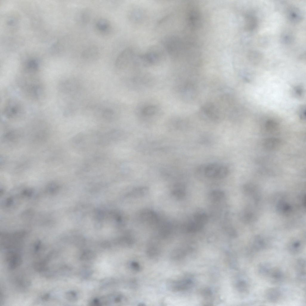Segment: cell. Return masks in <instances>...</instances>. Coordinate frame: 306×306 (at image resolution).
<instances>
[{
    "label": "cell",
    "mask_w": 306,
    "mask_h": 306,
    "mask_svg": "<svg viewBox=\"0 0 306 306\" xmlns=\"http://www.w3.org/2000/svg\"><path fill=\"white\" fill-rule=\"evenodd\" d=\"M203 172L205 176L209 178L221 179L227 176L229 173L228 168L224 164L212 163L208 164L204 168Z\"/></svg>",
    "instance_id": "1"
},
{
    "label": "cell",
    "mask_w": 306,
    "mask_h": 306,
    "mask_svg": "<svg viewBox=\"0 0 306 306\" xmlns=\"http://www.w3.org/2000/svg\"><path fill=\"white\" fill-rule=\"evenodd\" d=\"M153 80L149 74L140 73L130 78L127 80V83L131 88L140 90L151 85L153 82Z\"/></svg>",
    "instance_id": "2"
},
{
    "label": "cell",
    "mask_w": 306,
    "mask_h": 306,
    "mask_svg": "<svg viewBox=\"0 0 306 306\" xmlns=\"http://www.w3.org/2000/svg\"><path fill=\"white\" fill-rule=\"evenodd\" d=\"M5 259L8 267L10 269L16 268L22 263L21 256L16 250H8L6 253Z\"/></svg>",
    "instance_id": "3"
},
{
    "label": "cell",
    "mask_w": 306,
    "mask_h": 306,
    "mask_svg": "<svg viewBox=\"0 0 306 306\" xmlns=\"http://www.w3.org/2000/svg\"><path fill=\"white\" fill-rule=\"evenodd\" d=\"M139 108L138 115L145 118L151 117L158 115L159 109L158 106L153 104H146Z\"/></svg>",
    "instance_id": "4"
},
{
    "label": "cell",
    "mask_w": 306,
    "mask_h": 306,
    "mask_svg": "<svg viewBox=\"0 0 306 306\" xmlns=\"http://www.w3.org/2000/svg\"><path fill=\"white\" fill-rule=\"evenodd\" d=\"M90 11L86 9L80 10L76 15V22L81 25H84L88 23L91 18Z\"/></svg>",
    "instance_id": "5"
},
{
    "label": "cell",
    "mask_w": 306,
    "mask_h": 306,
    "mask_svg": "<svg viewBox=\"0 0 306 306\" xmlns=\"http://www.w3.org/2000/svg\"><path fill=\"white\" fill-rule=\"evenodd\" d=\"M281 141L277 138L271 137L265 139L263 142V146L266 149L273 150L278 148L281 146Z\"/></svg>",
    "instance_id": "6"
},
{
    "label": "cell",
    "mask_w": 306,
    "mask_h": 306,
    "mask_svg": "<svg viewBox=\"0 0 306 306\" xmlns=\"http://www.w3.org/2000/svg\"><path fill=\"white\" fill-rule=\"evenodd\" d=\"M99 54L98 49L95 46H90L85 49L82 52L81 56L85 59L93 60L97 57Z\"/></svg>",
    "instance_id": "7"
},
{
    "label": "cell",
    "mask_w": 306,
    "mask_h": 306,
    "mask_svg": "<svg viewBox=\"0 0 306 306\" xmlns=\"http://www.w3.org/2000/svg\"><path fill=\"white\" fill-rule=\"evenodd\" d=\"M268 276L271 281L275 283L278 284L281 282L284 278L283 273L281 270L278 268L272 269Z\"/></svg>",
    "instance_id": "8"
},
{
    "label": "cell",
    "mask_w": 306,
    "mask_h": 306,
    "mask_svg": "<svg viewBox=\"0 0 306 306\" xmlns=\"http://www.w3.org/2000/svg\"><path fill=\"white\" fill-rule=\"evenodd\" d=\"M281 292L278 288H272L268 289L266 292V296L268 300L272 302L277 301L281 296Z\"/></svg>",
    "instance_id": "9"
},
{
    "label": "cell",
    "mask_w": 306,
    "mask_h": 306,
    "mask_svg": "<svg viewBox=\"0 0 306 306\" xmlns=\"http://www.w3.org/2000/svg\"><path fill=\"white\" fill-rule=\"evenodd\" d=\"M96 26L97 30L102 33L108 32L110 28V25L106 19H100L96 22Z\"/></svg>",
    "instance_id": "10"
},
{
    "label": "cell",
    "mask_w": 306,
    "mask_h": 306,
    "mask_svg": "<svg viewBox=\"0 0 306 306\" xmlns=\"http://www.w3.org/2000/svg\"><path fill=\"white\" fill-rule=\"evenodd\" d=\"M272 269L270 264L266 262H263L259 265L258 270V273L260 275L266 276L269 275Z\"/></svg>",
    "instance_id": "11"
},
{
    "label": "cell",
    "mask_w": 306,
    "mask_h": 306,
    "mask_svg": "<svg viewBox=\"0 0 306 306\" xmlns=\"http://www.w3.org/2000/svg\"><path fill=\"white\" fill-rule=\"evenodd\" d=\"M256 22L255 17L250 15L247 16L245 18V28L248 30H253L255 27Z\"/></svg>",
    "instance_id": "12"
},
{
    "label": "cell",
    "mask_w": 306,
    "mask_h": 306,
    "mask_svg": "<svg viewBox=\"0 0 306 306\" xmlns=\"http://www.w3.org/2000/svg\"><path fill=\"white\" fill-rule=\"evenodd\" d=\"M101 112V115L103 117L108 120L112 119L115 114L113 109L110 107L104 108L102 109Z\"/></svg>",
    "instance_id": "13"
},
{
    "label": "cell",
    "mask_w": 306,
    "mask_h": 306,
    "mask_svg": "<svg viewBox=\"0 0 306 306\" xmlns=\"http://www.w3.org/2000/svg\"><path fill=\"white\" fill-rule=\"evenodd\" d=\"M194 221L204 226L208 220L207 215L204 213L199 212L196 214L194 216Z\"/></svg>",
    "instance_id": "14"
},
{
    "label": "cell",
    "mask_w": 306,
    "mask_h": 306,
    "mask_svg": "<svg viewBox=\"0 0 306 306\" xmlns=\"http://www.w3.org/2000/svg\"><path fill=\"white\" fill-rule=\"evenodd\" d=\"M224 195V192L220 190H214L210 194L211 199L214 201H218L222 200Z\"/></svg>",
    "instance_id": "15"
},
{
    "label": "cell",
    "mask_w": 306,
    "mask_h": 306,
    "mask_svg": "<svg viewBox=\"0 0 306 306\" xmlns=\"http://www.w3.org/2000/svg\"><path fill=\"white\" fill-rule=\"evenodd\" d=\"M289 19L293 22H298L300 19V14L298 10L296 9H290L288 13Z\"/></svg>",
    "instance_id": "16"
},
{
    "label": "cell",
    "mask_w": 306,
    "mask_h": 306,
    "mask_svg": "<svg viewBox=\"0 0 306 306\" xmlns=\"http://www.w3.org/2000/svg\"><path fill=\"white\" fill-rule=\"evenodd\" d=\"M203 227V226L194 221L188 224L187 229L189 232H194L200 230Z\"/></svg>",
    "instance_id": "17"
},
{
    "label": "cell",
    "mask_w": 306,
    "mask_h": 306,
    "mask_svg": "<svg viewBox=\"0 0 306 306\" xmlns=\"http://www.w3.org/2000/svg\"><path fill=\"white\" fill-rule=\"evenodd\" d=\"M265 127L267 131L272 133L276 131L278 128L277 124L272 120H269L267 122Z\"/></svg>",
    "instance_id": "18"
},
{
    "label": "cell",
    "mask_w": 306,
    "mask_h": 306,
    "mask_svg": "<svg viewBox=\"0 0 306 306\" xmlns=\"http://www.w3.org/2000/svg\"><path fill=\"white\" fill-rule=\"evenodd\" d=\"M289 250L292 254H295L299 253L301 251V244L299 241L293 243L289 247Z\"/></svg>",
    "instance_id": "19"
},
{
    "label": "cell",
    "mask_w": 306,
    "mask_h": 306,
    "mask_svg": "<svg viewBox=\"0 0 306 306\" xmlns=\"http://www.w3.org/2000/svg\"><path fill=\"white\" fill-rule=\"evenodd\" d=\"M238 287L240 291H245L248 289V282L246 279H241L238 282Z\"/></svg>",
    "instance_id": "20"
},
{
    "label": "cell",
    "mask_w": 306,
    "mask_h": 306,
    "mask_svg": "<svg viewBox=\"0 0 306 306\" xmlns=\"http://www.w3.org/2000/svg\"><path fill=\"white\" fill-rule=\"evenodd\" d=\"M66 295L67 298L71 300H74L76 298L75 293L73 291L68 292L67 293Z\"/></svg>",
    "instance_id": "21"
},
{
    "label": "cell",
    "mask_w": 306,
    "mask_h": 306,
    "mask_svg": "<svg viewBox=\"0 0 306 306\" xmlns=\"http://www.w3.org/2000/svg\"><path fill=\"white\" fill-rule=\"evenodd\" d=\"M130 266L134 270L139 271L140 269V267L139 264L136 262L133 261L131 263Z\"/></svg>",
    "instance_id": "22"
},
{
    "label": "cell",
    "mask_w": 306,
    "mask_h": 306,
    "mask_svg": "<svg viewBox=\"0 0 306 306\" xmlns=\"http://www.w3.org/2000/svg\"><path fill=\"white\" fill-rule=\"evenodd\" d=\"M50 297V294L48 293H47L42 296L41 299L43 301H47L48 299H49Z\"/></svg>",
    "instance_id": "23"
}]
</instances>
